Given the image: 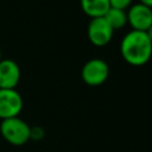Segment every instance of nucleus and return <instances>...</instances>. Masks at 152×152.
<instances>
[{
    "label": "nucleus",
    "instance_id": "nucleus-5",
    "mask_svg": "<svg viewBox=\"0 0 152 152\" xmlns=\"http://www.w3.org/2000/svg\"><path fill=\"white\" fill-rule=\"evenodd\" d=\"M113 36V30L103 17L93 18L88 25V38L95 46L107 45Z\"/></svg>",
    "mask_w": 152,
    "mask_h": 152
},
{
    "label": "nucleus",
    "instance_id": "nucleus-9",
    "mask_svg": "<svg viewBox=\"0 0 152 152\" xmlns=\"http://www.w3.org/2000/svg\"><path fill=\"white\" fill-rule=\"evenodd\" d=\"M103 18L106 19V21L108 23V25L112 27L113 31L121 28L127 23V14H126V12L122 11V10L113 8V7H110L107 11V13L103 15Z\"/></svg>",
    "mask_w": 152,
    "mask_h": 152
},
{
    "label": "nucleus",
    "instance_id": "nucleus-7",
    "mask_svg": "<svg viewBox=\"0 0 152 152\" xmlns=\"http://www.w3.org/2000/svg\"><path fill=\"white\" fill-rule=\"evenodd\" d=\"M20 80L19 65L10 58L0 61V89H15Z\"/></svg>",
    "mask_w": 152,
    "mask_h": 152
},
{
    "label": "nucleus",
    "instance_id": "nucleus-10",
    "mask_svg": "<svg viewBox=\"0 0 152 152\" xmlns=\"http://www.w3.org/2000/svg\"><path fill=\"white\" fill-rule=\"evenodd\" d=\"M109 4H110V7L113 8L125 11L126 8L129 7V5L132 4V0H109Z\"/></svg>",
    "mask_w": 152,
    "mask_h": 152
},
{
    "label": "nucleus",
    "instance_id": "nucleus-2",
    "mask_svg": "<svg viewBox=\"0 0 152 152\" xmlns=\"http://www.w3.org/2000/svg\"><path fill=\"white\" fill-rule=\"evenodd\" d=\"M0 133L2 138L14 146H21L30 140L31 127L19 116L5 119L0 124Z\"/></svg>",
    "mask_w": 152,
    "mask_h": 152
},
{
    "label": "nucleus",
    "instance_id": "nucleus-4",
    "mask_svg": "<svg viewBox=\"0 0 152 152\" xmlns=\"http://www.w3.org/2000/svg\"><path fill=\"white\" fill-rule=\"evenodd\" d=\"M23 109L21 95L15 89H0V119H11L20 114Z\"/></svg>",
    "mask_w": 152,
    "mask_h": 152
},
{
    "label": "nucleus",
    "instance_id": "nucleus-13",
    "mask_svg": "<svg viewBox=\"0 0 152 152\" xmlns=\"http://www.w3.org/2000/svg\"><path fill=\"white\" fill-rule=\"evenodd\" d=\"M146 34H147V37L150 38V40L152 42V25L147 28V31H146Z\"/></svg>",
    "mask_w": 152,
    "mask_h": 152
},
{
    "label": "nucleus",
    "instance_id": "nucleus-6",
    "mask_svg": "<svg viewBox=\"0 0 152 152\" xmlns=\"http://www.w3.org/2000/svg\"><path fill=\"white\" fill-rule=\"evenodd\" d=\"M126 14L127 21L134 31L146 32L147 28L152 25V8L140 2L131 6Z\"/></svg>",
    "mask_w": 152,
    "mask_h": 152
},
{
    "label": "nucleus",
    "instance_id": "nucleus-12",
    "mask_svg": "<svg viewBox=\"0 0 152 152\" xmlns=\"http://www.w3.org/2000/svg\"><path fill=\"white\" fill-rule=\"evenodd\" d=\"M139 1H140V4H142V5H145V6L150 7V8H152V0H139Z\"/></svg>",
    "mask_w": 152,
    "mask_h": 152
},
{
    "label": "nucleus",
    "instance_id": "nucleus-14",
    "mask_svg": "<svg viewBox=\"0 0 152 152\" xmlns=\"http://www.w3.org/2000/svg\"><path fill=\"white\" fill-rule=\"evenodd\" d=\"M0 61H1V50H0Z\"/></svg>",
    "mask_w": 152,
    "mask_h": 152
},
{
    "label": "nucleus",
    "instance_id": "nucleus-1",
    "mask_svg": "<svg viewBox=\"0 0 152 152\" xmlns=\"http://www.w3.org/2000/svg\"><path fill=\"white\" fill-rule=\"evenodd\" d=\"M120 51L124 59L131 65H144L152 56V42L146 32L134 31L128 32L120 45Z\"/></svg>",
    "mask_w": 152,
    "mask_h": 152
},
{
    "label": "nucleus",
    "instance_id": "nucleus-3",
    "mask_svg": "<svg viewBox=\"0 0 152 152\" xmlns=\"http://www.w3.org/2000/svg\"><path fill=\"white\" fill-rule=\"evenodd\" d=\"M108 75H109L108 64L100 58H93L88 61L81 70V77L83 82L91 87H96L106 82Z\"/></svg>",
    "mask_w": 152,
    "mask_h": 152
},
{
    "label": "nucleus",
    "instance_id": "nucleus-8",
    "mask_svg": "<svg viewBox=\"0 0 152 152\" xmlns=\"http://www.w3.org/2000/svg\"><path fill=\"white\" fill-rule=\"evenodd\" d=\"M81 8L93 19L103 17L110 8V4L109 0H81Z\"/></svg>",
    "mask_w": 152,
    "mask_h": 152
},
{
    "label": "nucleus",
    "instance_id": "nucleus-11",
    "mask_svg": "<svg viewBox=\"0 0 152 152\" xmlns=\"http://www.w3.org/2000/svg\"><path fill=\"white\" fill-rule=\"evenodd\" d=\"M44 137V129L42 127H31V135H30V139H33V140H40L43 139Z\"/></svg>",
    "mask_w": 152,
    "mask_h": 152
}]
</instances>
